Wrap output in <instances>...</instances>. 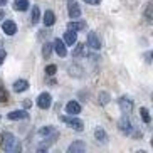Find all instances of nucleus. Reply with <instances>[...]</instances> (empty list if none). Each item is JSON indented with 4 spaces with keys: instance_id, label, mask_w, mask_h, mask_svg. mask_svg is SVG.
<instances>
[{
    "instance_id": "f8f14e48",
    "label": "nucleus",
    "mask_w": 153,
    "mask_h": 153,
    "mask_svg": "<svg viewBox=\"0 0 153 153\" xmlns=\"http://www.w3.org/2000/svg\"><path fill=\"white\" fill-rule=\"evenodd\" d=\"M29 88V82L25 79H19V81L14 82V91L15 93H22V91H27Z\"/></svg>"
},
{
    "instance_id": "6e6552de",
    "label": "nucleus",
    "mask_w": 153,
    "mask_h": 153,
    "mask_svg": "<svg viewBox=\"0 0 153 153\" xmlns=\"http://www.w3.org/2000/svg\"><path fill=\"white\" fill-rule=\"evenodd\" d=\"M88 45H91L93 49H99L101 47V41L96 36V32H89V36H88Z\"/></svg>"
},
{
    "instance_id": "6ab92c4d",
    "label": "nucleus",
    "mask_w": 153,
    "mask_h": 153,
    "mask_svg": "<svg viewBox=\"0 0 153 153\" xmlns=\"http://www.w3.org/2000/svg\"><path fill=\"white\" fill-rule=\"evenodd\" d=\"M86 54V44H77L76 49L72 51V56L74 57H81V56Z\"/></svg>"
},
{
    "instance_id": "7c9ffc66",
    "label": "nucleus",
    "mask_w": 153,
    "mask_h": 153,
    "mask_svg": "<svg viewBox=\"0 0 153 153\" xmlns=\"http://www.w3.org/2000/svg\"><path fill=\"white\" fill-rule=\"evenodd\" d=\"M4 17H5V14L2 12V10H0V19H4Z\"/></svg>"
},
{
    "instance_id": "20e7f679",
    "label": "nucleus",
    "mask_w": 153,
    "mask_h": 153,
    "mask_svg": "<svg viewBox=\"0 0 153 153\" xmlns=\"http://www.w3.org/2000/svg\"><path fill=\"white\" fill-rule=\"evenodd\" d=\"M68 14L71 19H77L81 15V9H79L77 2H74V0H69L68 2Z\"/></svg>"
},
{
    "instance_id": "a878e982",
    "label": "nucleus",
    "mask_w": 153,
    "mask_h": 153,
    "mask_svg": "<svg viewBox=\"0 0 153 153\" xmlns=\"http://www.w3.org/2000/svg\"><path fill=\"white\" fill-rule=\"evenodd\" d=\"M145 15H146V20H152V4H148V7H146V12H145Z\"/></svg>"
},
{
    "instance_id": "1a4fd4ad",
    "label": "nucleus",
    "mask_w": 153,
    "mask_h": 153,
    "mask_svg": "<svg viewBox=\"0 0 153 153\" xmlns=\"http://www.w3.org/2000/svg\"><path fill=\"white\" fill-rule=\"evenodd\" d=\"M86 150V143H82V141H74L72 145H69L68 152L69 153H82Z\"/></svg>"
},
{
    "instance_id": "39448f33",
    "label": "nucleus",
    "mask_w": 153,
    "mask_h": 153,
    "mask_svg": "<svg viewBox=\"0 0 153 153\" xmlns=\"http://www.w3.org/2000/svg\"><path fill=\"white\" fill-rule=\"evenodd\" d=\"M52 47H54L56 54H57V56H61V57H64V56L68 54L66 44H64V41H61V39H56V41L52 42Z\"/></svg>"
},
{
    "instance_id": "4468645a",
    "label": "nucleus",
    "mask_w": 153,
    "mask_h": 153,
    "mask_svg": "<svg viewBox=\"0 0 153 153\" xmlns=\"http://www.w3.org/2000/svg\"><path fill=\"white\" fill-rule=\"evenodd\" d=\"M39 20H41V10H39L37 5H34V7H32V12H30V22H32V25H36Z\"/></svg>"
},
{
    "instance_id": "cd10ccee",
    "label": "nucleus",
    "mask_w": 153,
    "mask_h": 153,
    "mask_svg": "<svg viewBox=\"0 0 153 153\" xmlns=\"http://www.w3.org/2000/svg\"><path fill=\"white\" fill-rule=\"evenodd\" d=\"M5 49H2V47H0V66H2V64H4V61H5Z\"/></svg>"
},
{
    "instance_id": "4be33fe9",
    "label": "nucleus",
    "mask_w": 153,
    "mask_h": 153,
    "mask_svg": "<svg viewBox=\"0 0 153 153\" xmlns=\"http://www.w3.org/2000/svg\"><path fill=\"white\" fill-rule=\"evenodd\" d=\"M51 51H52V44H47V42H45V45L42 47V54H44V57H49Z\"/></svg>"
},
{
    "instance_id": "ddd939ff",
    "label": "nucleus",
    "mask_w": 153,
    "mask_h": 153,
    "mask_svg": "<svg viewBox=\"0 0 153 153\" xmlns=\"http://www.w3.org/2000/svg\"><path fill=\"white\" fill-rule=\"evenodd\" d=\"M120 108H121L123 113H130L133 109V103H131L128 98H121L120 99Z\"/></svg>"
},
{
    "instance_id": "393cba45",
    "label": "nucleus",
    "mask_w": 153,
    "mask_h": 153,
    "mask_svg": "<svg viewBox=\"0 0 153 153\" xmlns=\"http://www.w3.org/2000/svg\"><path fill=\"white\" fill-rule=\"evenodd\" d=\"M7 99H9L7 91H5L4 88H0V103H7Z\"/></svg>"
},
{
    "instance_id": "b1692460",
    "label": "nucleus",
    "mask_w": 153,
    "mask_h": 153,
    "mask_svg": "<svg viewBox=\"0 0 153 153\" xmlns=\"http://www.w3.org/2000/svg\"><path fill=\"white\" fill-rule=\"evenodd\" d=\"M56 71H57V68H56L54 64H49V66L45 68V74H47V76H54Z\"/></svg>"
},
{
    "instance_id": "dca6fc26",
    "label": "nucleus",
    "mask_w": 153,
    "mask_h": 153,
    "mask_svg": "<svg viewBox=\"0 0 153 153\" xmlns=\"http://www.w3.org/2000/svg\"><path fill=\"white\" fill-rule=\"evenodd\" d=\"M118 126H120V130H121L123 133H130V131H131V123H130V120H126V118L120 120Z\"/></svg>"
},
{
    "instance_id": "f257e3e1",
    "label": "nucleus",
    "mask_w": 153,
    "mask_h": 153,
    "mask_svg": "<svg viewBox=\"0 0 153 153\" xmlns=\"http://www.w3.org/2000/svg\"><path fill=\"white\" fill-rule=\"evenodd\" d=\"M2 148L5 152H20V141L15 138L12 133H4L2 135Z\"/></svg>"
},
{
    "instance_id": "f3484780",
    "label": "nucleus",
    "mask_w": 153,
    "mask_h": 153,
    "mask_svg": "<svg viewBox=\"0 0 153 153\" xmlns=\"http://www.w3.org/2000/svg\"><path fill=\"white\" fill-rule=\"evenodd\" d=\"M29 114L25 111H10L9 113V120H25V118H27Z\"/></svg>"
},
{
    "instance_id": "0eeeda50",
    "label": "nucleus",
    "mask_w": 153,
    "mask_h": 153,
    "mask_svg": "<svg viewBox=\"0 0 153 153\" xmlns=\"http://www.w3.org/2000/svg\"><path fill=\"white\" fill-rule=\"evenodd\" d=\"M66 113H69V114H72V116H76L77 113H81V104L76 103V101H69V103L66 104Z\"/></svg>"
},
{
    "instance_id": "412c9836",
    "label": "nucleus",
    "mask_w": 153,
    "mask_h": 153,
    "mask_svg": "<svg viewBox=\"0 0 153 153\" xmlns=\"http://www.w3.org/2000/svg\"><path fill=\"white\" fill-rule=\"evenodd\" d=\"M140 114H141V120H143L145 123H150V113L146 108H141L140 109Z\"/></svg>"
},
{
    "instance_id": "c756f323",
    "label": "nucleus",
    "mask_w": 153,
    "mask_h": 153,
    "mask_svg": "<svg viewBox=\"0 0 153 153\" xmlns=\"http://www.w3.org/2000/svg\"><path fill=\"white\" fill-rule=\"evenodd\" d=\"M7 4V0H0V5H5Z\"/></svg>"
},
{
    "instance_id": "bb28decb",
    "label": "nucleus",
    "mask_w": 153,
    "mask_h": 153,
    "mask_svg": "<svg viewBox=\"0 0 153 153\" xmlns=\"http://www.w3.org/2000/svg\"><path fill=\"white\" fill-rule=\"evenodd\" d=\"M99 98H101V99H99V101H101V104H106V103H108V101H109V96L108 94H106V93H101V96H99Z\"/></svg>"
},
{
    "instance_id": "423d86ee",
    "label": "nucleus",
    "mask_w": 153,
    "mask_h": 153,
    "mask_svg": "<svg viewBox=\"0 0 153 153\" xmlns=\"http://www.w3.org/2000/svg\"><path fill=\"white\" fill-rule=\"evenodd\" d=\"M2 29H4V32L7 36H14L15 32H17V25H15L14 20H5V22L2 24Z\"/></svg>"
},
{
    "instance_id": "5701e85b",
    "label": "nucleus",
    "mask_w": 153,
    "mask_h": 153,
    "mask_svg": "<svg viewBox=\"0 0 153 153\" xmlns=\"http://www.w3.org/2000/svg\"><path fill=\"white\" fill-rule=\"evenodd\" d=\"M94 135H96V138H98V140H101V141H106V133H104L101 128H98V130L94 131Z\"/></svg>"
},
{
    "instance_id": "f03ea898",
    "label": "nucleus",
    "mask_w": 153,
    "mask_h": 153,
    "mask_svg": "<svg viewBox=\"0 0 153 153\" xmlns=\"http://www.w3.org/2000/svg\"><path fill=\"white\" fill-rule=\"evenodd\" d=\"M61 120H62L64 123H68V125L71 126V128H74L76 131H82V130H84V123H82L79 118H74L72 114H71V118H69V116H62Z\"/></svg>"
},
{
    "instance_id": "c85d7f7f",
    "label": "nucleus",
    "mask_w": 153,
    "mask_h": 153,
    "mask_svg": "<svg viewBox=\"0 0 153 153\" xmlns=\"http://www.w3.org/2000/svg\"><path fill=\"white\" fill-rule=\"evenodd\" d=\"M86 4H89V5H98V4H101V0H84Z\"/></svg>"
},
{
    "instance_id": "aec40b11",
    "label": "nucleus",
    "mask_w": 153,
    "mask_h": 153,
    "mask_svg": "<svg viewBox=\"0 0 153 153\" xmlns=\"http://www.w3.org/2000/svg\"><path fill=\"white\" fill-rule=\"evenodd\" d=\"M56 133V130L52 128V126H45V128H42V130H39V135L41 136H45V138H49V135H52V136H57V135H54Z\"/></svg>"
},
{
    "instance_id": "9b49d317",
    "label": "nucleus",
    "mask_w": 153,
    "mask_h": 153,
    "mask_svg": "<svg viewBox=\"0 0 153 153\" xmlns=\"http://www.w3.org/2000/svg\"><path fill=\"white\" fill-rule=\"evenodd\" d=\"M77 41V36H76V30H69L64 34V44L66 45H72V44H76Z\"/></svg>"
},
{
    "instance_id": "7ed1b4c3",
    "label": "nucleus",
    "mask_w": 153,
    "mask_h": 153,
    "mask_svg": "<svg viewBox=\"0 0 153 153\" xmlns=\"http://www.w3.org/2000/svg\"><path fill=\"white\" fill-rule=\"evenodd\" d=\"M52 104V96L49 94V93H42V94H39V98H37V106L41 109H47Z\"/></svg>"
},
{
    "instance_id": "a211bd4d",
    "label": "nucleus",
    "mask_w": 153,
    "mask_h": 153,
    "mask_svg": "<svg viewBox=\"0 0 153 153\" xmlns=\"http://www.w3.org/2000/svg\"><path fill=\"white\" fill-rule=\"evenodd\" d=\"M86 29V22H69L68 30H82Z\"/></svg>"
},
{
    "instance_id": "2eb2a0df",
    "label": "nucleus",
    "mask_w": 153,
    "mask_h": 153,
    "mask_svg": "<svg viewBox=\"0 0 153 153\" xmlns=\"http://www.w3.org/2000/svg\"><path fill=\"white\" fill-rule=\"evenodd\" d=\"M29 0H15L14 2V9L15 10H20V12H24V10L29 9Z\"/></svg>"
},
{
    "instance_id": "9d476101",
    "label": "nucleus",
    "mask_w": 153,
    "mask_h": 153,
    "mask_svg": "<svg viewBox=\"0 0 153 153\" xmlns=\"http://www.w3.org/2000/svg\"><path fill=\"white\" fill-rule=\"evenodd\" d=\"M44 25L45 27H51V25H54V22H56V15H54V12L52 10H45V14H44Z\"/></svg>"
}]
</instances>
